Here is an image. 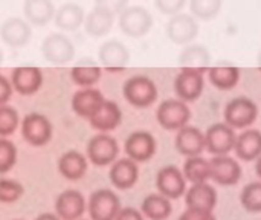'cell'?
<instances>
[{"instance_id":"20","label":"cell","mask_w":261,"mask_h":220,"mask_svg":"<svg viewBox=\"0 0 261 220\" xmlns=\"http://www.w3.org/2000/svg\"><path fill=\"white\" fill-rule=\"evenodd\" d=\"M92 129L99 133H109L122 123V110L115 101L104 100L99 109L89 118Z\"/></svg>"},{"instance_id":"9","label":"cell","mask_w":261,"mask_h":220,"mask_svg":"<svg viewBox=\"0 0 261 220\" xmlns=\"http://www.w3.org/2000/svg\"><path fill=\"white\" fill-rule=\"evenodd\" d=\"M205 80L199 69H182L174 78V92L184 103H193L203 93Z\"/></svg>"},{"instance_id":"36","label":"cell","mask_w":261,"mask_h":220,"mask_svg":"<svg viewBox=\"0 0 261 220\" xmlns=\"http://www.w3.org/2000/svg\"><path fill=\"white\" fill-rule=\"evenodd\" d=\"M20 124L18 112L6 104L0 106V138L11 136Z\"/></svg>"},{"instance_id":"7","label":"cell","mask_w":261,"mask_h":220,"mask_svg":"<svg viewBox=\"0 0 261 220\" xmlns=\"http://www.w3.org/2000/svg\"><path fill=\"white\" fill-rule=\"evenodd\" d=\"M121 208L122 207L118 194L109 188L93 191L87 201L90 220H115Z\"/></svg>"},{"instance_id":"38","label":"cell","mask_w":261,"mask_h":220,"mask_svg":"<svg viewBox=\"0 0 261 220\" xmlns=\"http://www.w3.org/2000/svg\"><path fill=\"white\" fill-rule=\"evenodd\" d=\"M24 194V188L18 181L0 179V204H14Z\"/></svg>"},{"instance_id":"43","label":"cell","mask_w":261,"mask_h":220,"mask_svg":"<svg viewBox=\"0 0 261 220\" xmlns=\"http://www.w3.org/2000/svg\"><path fill=\"white\" fill-rule=\"evenodd\" d=\"M12 90H14V89H12L11 81H9L5 75L0 74V106H2V104H6V103L11 100Z\"/></svg>"},{"instance_id":"25","label":"cell","mask_w":261,"mask_h":220,"mask_svg":"<svg viewBox=\"0 0 261 220\" xmlns=\"http://www.w3.org/2000/svg\"><path fill=\"white\" fill-rule=\"evenodd\" d=\"M234 152L239 159L245 162L257 161L261 156V132L248 129L236 138Z\"/></svg>"},{"instance_id":"12","label":"cell","mask_w":261,"mask_h":220,"mask_svg":"<svg viewBox=\"0 0 261 220\" xmlns=\"http://www.w3.org/2000/svg\"><path fill=\"white\" fill-rule=\"evenodd\" d=\"M156 188L168 199H179L187 191V179L184 172L176 165H167L156 175Z\"/></svg>"},{"instance_id":"28","label":"cell","mask_w":261,"mask_h":220,"mask_svg":"<svg viewBox=\"0 0 261 220\" xmlns=\"http://www.w3.org/2000/svg\"><path fill=\"white\" fill-rule=\"evenodd\" d=\"M84 9L73 2H67L64 5L60 6L58 11H55L54 20H55V26L61 31L66 32H73L76 29H80L84 25Z\"/></svg>"},{"instance_id":"47","label":"cell","mask_w":261,"mask_h":220,"mask_svg":"<svg viewBox=\"0 0 261 220\" xmlns=\"http://www.w3.org/2000/svg\"><path fill=\"white\" fill-rule=\"evenodd\" d=\"M3 64V52H2V49H0V66Z\"/></svg>"},{"instance_id":"19","label":"cell","mask_w":261,"mask_h":220,"mask_svg":"<svg viewBox=\"0 0 261 220\" xmlns=\"http://www.w3.org/2000/svg\"><path fill=\"white\" fill-rule=\"evenodd\" d=\"M109 179L113 187L119 190H128L136 185L139 179V167L130 158L116 159L109 172Z\"/></svg>"},{"instance_id":"29","label":"cell","mask_w":261,"mask_h":220,"mask_svg":"<svg viewBox=\"0 0 261 220\" xmlns=\"http://www.w3.org/2000/svg\"><path fill=\"white\" fill-rule=\"evenodd\" d=\"M180 69H199L202 72L210 69L211 54L202 44H190L179 55Z\"/></svg>"},{"instance_id":"13","label":"cell","mask_w":261,"mask_h":220,"mask_svg":"<svg viewBox=\"0 0 261 220\" xmlns=\"http://www.w3.org/2000/svg\"><path fill=\"white\" fill-rule=\"evenodd\" d=\"M211 179L222 187H232L242 178V167L237 159L228 155L214 156L210 161Z\"/></svg>"},{"instance_id":"42","label":"cell","mask_w":261,"mask_h":220,"mask_svg":"<svg viewBox=\"0 0 261 220\" xmlns=\"http://www.w3.org/2000/svg\"><path fill=\"white\" fill-rule=\"evenodd\" d=\"M115 220H145V216L142 214L141 210H136L133 207H125L119 210Z\"/></svg>"},{"instance_id":"45","label":"cell","mask_w":261,"mask_h":220,"mask_svg":"<svg viewBox=\"0 0 261 220\" xmlns=\"http://www.w3.org/2000/svg\"><path fill=\"white\" fill-rule=\"evenodd\" d=\"M255 172H257V176L260 178L261 181V156L257 159V162H255Z\"/></svg>"},{"instance_id":"33","label":"cell","mask_w":261,"mask_h":220,"mask_svg":"<svg viewBox=\"0 0 261 220\" xmlns=\"http://www.w3.org/2000/svg\"><path fill=\"white\" fill-rule=\"evenodd\" d=\"M184 176L187 182L199 184V182H208L211 179V168L210 161L199 156H190L184 164Z\"/></svg>"},{"instance_id":"40","label":"cell","mask_w":261,"mask_h":220,"mask_svg":"<svg viewBox=\"0 0 261 220\" xmlns=\"http://www.w3.org/2000/svg\"><path fill=\"white\" fill-rule=\"evenodd\" d=\"M95 6L102 8L112 12L113 15H116L121 14L128 6V0H95Z\"/></svg>"},{"instance_id":"3","label":"cell","mask_w":261,"mask_h":220,"mask_svg":"<svg viewBox=\"0 0 261 220\" xmlns=\"http://www.w3.org/2000/svg\"><path fill=\"white\" fill-rule=\"evenodd\" d=\"M21 138L32 147H44L52 139V123L50 119L38 112L28 113L20 123Z\"/></svg>"},{"instance_id":"22","label":"cell","mask_w":261,"mask_h":220,"mask_svg":"<svg viewBox=\"0 0 261 220\" xmlns=\"http://www.w3.org/2000/svg\"><path fill=\"white\" fill-rule=\"evenodd\" d=\"M104 95L101 90L95 89V87H81L78 92L73 93L70 106L72 110L81 116V118H90L98 109L99 106L104 103Z\"/></svg>"},{"instance_id":"34","label":"cell","mask_w":261,"mask_h":220,"mask_svg":"<svg viewBox=\"0 0 261 220\" xmlns=\"http://www.w3.org/2000/svg\"><path fill=\"white\" fill-rule=\"evenodd\" d=\"M222 3V0H190V11L194 18L208 21L219 15Z\"/></svg>"},{"instance_id":"41","label":"cell","mask_w":261,"mask_h":220,"mask_svg":"<svg viewBox=\"0 0 261 220\" xmlns=\"http://www.w3.org/2000/svg\"><path fill=\"white\" fill-rule=\"evenodd\" d=\"M179 220H217L213 211H208V210H199V208H187L182 214Z\"/></svg>"},{"instance_id":"30","label":"cell","mask_w":261,"mask_h":220,"mask_svg":"<svg viewBox=\"0 0 261 220\" xmlns=\"http://www.w3.org/2000/svg\"><path fill=\"white\" fill-rule=\"evenodd\" d=\"M141 211L145 219L150 220H167L173 213L171 199L165 198L161 193H153L145 196L141 205Z\"/></svg>"},{"instance_id":"1","label":"cell","mask_w":261,"mask_h":220,"mask_svg":"<svg viewBox=\"0 0 261 220\" xmlns=\"http://www.w3.org/2000/svg\"><path fill=\"white\" fill-rule=\"evenodd\" d=\"M125 101L136 109H147L158 100V87L147 75H133L122 86Z\"/></svg>"},{"instance_id":"11","label":"cell","mask_w":261,"mask_h":220,"mask_svg":"<svg viewBox=\"0 0 261 220\" xmlns=\"http://www.w3.org/2000/svg\"><path fill=\"white\" fill-rule=\"evenodd\" d=\"M158 149L156 138L145 130L133 132L124 142V152L127 158L133 159L135 162H147L150 161Z\"/></svg>"},{"instance_id":"35","label":"cell","mask_w":261,"mask_h":220,"mask_svg":"<svg viewBox=\"0 0 261 220\" xmlns=\"http://www.w3.org/2000/svg\"><path fill=\"white\" fill-rule=\"evenodd\" d=\"M242 207L249 213H261V181L245 185L240 194Z\"/></svg>"},{"instance_id":"18","label":"cell","mask_w":261,"mask_h":220,"mask_svg":"<svg viewBox=\"0 0 261 220\" xmlns=\"http://www.w3.org/2000/svg\"><path fill=\"white\" fill-rule=\"evenodd\" d=\"M98 60L101 61V64L112 72L116 70H122L128 66L130 63V52L127 49V46L116 40H107L98 51Z\"/></svg>"},{"instance_id":"49","label":"cell","mask_w":261,"mask_h":220,"mask_svg":"<svg viewBox=\"0 0 261 220\" xmlns=\"http://www.w3.org/2000/svg\"><path fill=\"white\" fill-rule=\"evenodd\" d=\"M14 220H21V219H14Z\"/></svg>"},{"instance_id":"16","label":"cell","mask_w":261,"mask_h":220,"mask_svg":"<svg viewBox=\"0 0 261 220\" xmlns=\"http://www.w3.org/2000/svg\"><path fill=\"white\" fill-rule=\"evenodd\" d=\"M0 38L6 46L18 49L31 41L32 28L26 20L20 17H9L0 26Z\"/></svg>"},{"instance_id":"27","label":"cell","mask_w":261,"mask_h":220,"mask_svg":"<svg viewBox=\"0 0 261 220\" xmlns=\"http://www.w3.org/2000/svg\"><path fill=\"white\" fill-rule=\"evenodd\" d=\"M23 14L29 25L43 28L54 18L55 6L52 0H24Z\"/></svg>"},{"instance_id":"5","label":"cell","mask_w":261,"mask_h":220,"mask_svg":"<svg viewBox=\"0 0 261 220\" xmlns=\"http://www.w3.org/2000/svg\"><path fill=\"white\" fill-rule=\"evenodd\" d=\"M41 54L47 63L54 66H66L75 57V46L64 34L54 32L43 40Z\"/></svg>"},{"instance_id":"21","label":"cell","mask_w":261,"mask_h":220,"mask_svg":"<svg viewBox=\"0 0 261 220\" xmlns=\"http://www.w3.org/2000/svg\"><path fill=\"white\" fill-rule=\"evenodd\" d=\"M174 145L176 150L187 158L199 156L205 150V133H202L197 127L185 126L177 130Z\"/></svg>"},{"instance_id":"4","label":"cell","mask_w":261,"mask_h":220,"mask_svg":"<svg viewBox=\"0 0 261 220\" xmlns=\"http://www.w3.org/2000/svg\"><path fill=\"white\" fill-rule=\"evenodd\" d=\"M156 119L165 130H179L188 126L191 119V110L179 98H168L162 101L156 110Z\"/></svg>"},{"instance_id":"26","label":"cell","mask_w":261,"mask_h":220,"mask_svg":"<svg viewBox=\"0 0 261 220\" xmlns=\"http://www.w3.org/2000/svg\"><path fill=\"white\" fill-rule=\"evenodd\" d=\"M115 25V15L102 8L95 6L84 18V29L86 34L92 38L106 37Z\"/></svg>"},{"instance_id":"48","label":"cell","mask_w":261,"mask_h":220,"mask_svg":"<svg viewBox=\"0 0 261 220\" xmlns=\"http://www.w3.org/2000/svg\"><path fill=\"white\" fill-rule=\"evenodd\" d=\"M78 220H86V219H83V217H81V219H78ZM89 220H90V219H89Z\"/></svg>"},{"instance_id":"39","label":"cell","mask_w":261,"mask_h":220,"mask_svg":"<svg viewBox=\"0 0 261 220\" xmlns=\"http://www.w3.org/2000/svg\"><path fill=\"white\" fill-rule=\"evenodd\" d=\"M185 3H187V0H154L156 8L164 15H176V14H179L184 9Z\"/></svg>"},{"instance_id":"46","label":"cell","mask_w":261,"mask_h":220,"mask_svg":"<svg viewBox=\"0 0 261 220\" xmlns=\"http://www.w3.org/2000/svg\"><path fill=\"white\" fill-rule=\"evenodd\" d=\"M257 66H258V69H260L261 72V51L258 52V57H257Z\"/></svg>"},{"instance_id":"14","label":"cell","mask_w":261,"mask_h":220,"mask_svg":"<svg viewBox=\"0 0 261 220\" xmlns=\"http://www.w3.org/2000/svg\"><path fill=\"white\" fill-rule=\"evenodd\" d=\"M167 37L176 44H188L199 34V25L196 18L190 14H176L171 15L165 26Z\"/></svg>"},{"instance_id":"23","label":"cell","mask_w":261,"mask_h":220,"mask_svg":"<svg viewBox=\"0 0 261 220\" xmlns=\"http://www.w3.org/2000/svg\"><path fill=\"white\" fill-rule=\"evenodd\" d=\"M184 196H185V204L190 208L214 211L217 205V191L208 182L191 184V187L185 191Z\"/></svg>"},{"instance_id":"15","label":"cell","mask_w":261,"mask_h":220,"mask_svg":"<svg viewBox=\"0 0 261 220\" xmlns=\"http://www.w3.org/2000/svg\"><path fill=\"white\" fill-rule=\"evenodd\" d=\"M11 84L12 89L23 95L31 96L37 93L43 86V74L40 67L35 66H20L12 69L11 72Z\"/></svg>"},{"instance_id":"24","label":"cell","mask_w":261,"mask_h":220,"mask_svg":"<svg viewBox=\"0 0 261 220\" xmlns=\"http://www.w3.org/2000/svg\"><path fill=\"white\" fill-rule=\"evenodd\" d=\"M58 172L67 181H80L87 173V159L78 150H69L58 158Z\"/></svg>"},{"instance_id":"31","label":"cell","mask_w":261,"mask_h":220,"mask_svg":"<svg viewBox=\"0 0 261 220\" xmlns=\"http://www.w3.org/2000/svg\"><path fill=\"white\" fill-rule=\"evenodd\" d=\"M102 70L92 58H83L70 70L72 81L80 87H92L101 80Z\"/></svg>"},{"instance_id":"6","label":"cell","mask_w":261,"mask_h":220,"mask_svg":"<svg viewBox=\"0 0 261 220\" xmlns=\"http://www.w3.org/2000/svg\"><path fill=\"white\" fill-rule=\"evenodd\" d=\"M223 116H225V123L231 126L234 130L246 129L255 123L258 116V107L251 98L237 96L226 104Z\"/></svg>"},{"instance_id":"8","label":"cell","mask_w":261,"mask_h":220,"mask_svg":"<svg viewBox=\"0 0 261 220\" xmlns=\"http://www.w3.org/2000/svg\"><path fill=\"white\" fill-rule=\"evenodd\" d=\"M119 155L118 141L109 133H98L87 144V159L96 167L113 164Z\"/></svg>"},{"instance_id":"2","label":"cell","mask_w":261,"mask_h":220,"mask_svg":"<svg viewBox=\"0 0 261 220\" xmlns=\"http://www.w3.org/2000/svg\"><path fill=\"white\" fill-rule=\"evenodd\" d=\"M118 26L127 37L142 38L153 28V15L142 6H127L119 14Z\"/></svg>"},{"instance_id":"44","label":"cell","mask_w":261,"mask_h":220,"mask_svg":"<svg viewBox=\"0 0 261 220\" xmlns=\"http://www.w3.org/2000/svg\"><path fill=\"white\" fill-rule=\"evenodd\" d=\"M35 220H61V219L57 216V213H43V214H40V216H38Z\"/></svg>"},{"instance_id":"10","label":"cell","mask_w":261,"mask_h":220,"mask_svg":"<svg viewBox=\"0 0 261 220\" xmlns=\"http://www.w3.org/2000/svg\"><path fill=\"white\" fill-rule=\"evenodd\" d=\"M236 138V130L231 126L226 123H216L205 133V150L214 156L228 155L234 150Z\"/></svg>"},{"instance_id":"32","label":"cell","mask_w":261,"mask_h":220,"mask_svg":"<svg viewBox=\"0 0 261 220\" xmlns=\"http://www.w3.org/2000/svg\"><path fill=\"white\" fill-rule=\"evenodd\" d=\"M211 84L219 90H231L240 81V69L236 66H214L208 69Z\"/></svg>"},{"instance_id":"37","label":"cell","mask_w":261,"mask_h":220,"mask_svg":"<svg viewBox=\"0 0 261 220\" xmlns=\"http://www.w3.org/2000/svg\"><path fill=\"white\" fill-rule=\"evenodd\" d=\"M17 162V147L8 138H0V175L14 168Z\"/></svg>"},{"instance_id":"17","label":"cell","mask_w":261,"mask_h":220,"mask_svg":"<svg viewBox=\"0 0 261 220\" xmlns=\"http://www.w3.org/2000/svg\"><path fill=\"white\" fill-rule=\"evenodd\" d=\"M87 211V202L81 191L66 190L55 201V213L61 220H78Z\"/></svg>"}]
</instances>
